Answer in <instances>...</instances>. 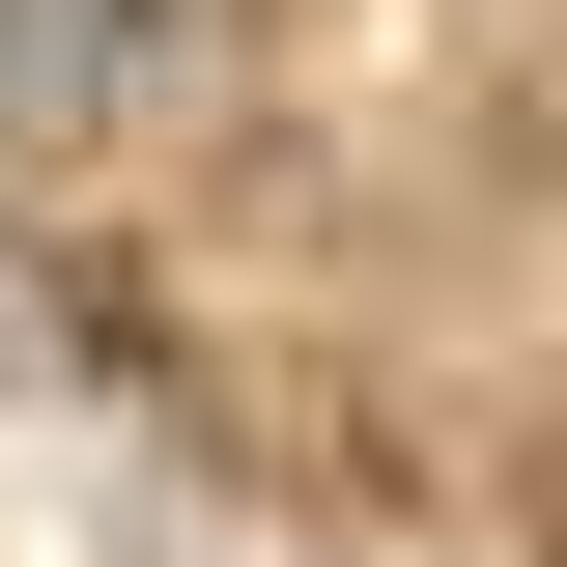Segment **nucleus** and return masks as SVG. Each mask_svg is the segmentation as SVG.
Listing matches in <instances>:
<instances>
[{"mask_svg":"<svg viewBox=\"0 0 567 567\" xmlns=\"http://www.w3.org/2000/svg\"><path fill=\"white\" fill-rule=\"evenodd\" d=\"M256 0H0V142H171Z\"/></svg>","mask_w":567,"mask_h":567,"instance_id":"obj_1","label":"nucleus"},{"mask_svg":"<svg viewBox=\"0 0 567 567\" xmlns=\"http://www.w3.org/2000/svg\"><path fill=\"white\" fill-rule=\"evenodd\" d=\"M0 369H29V341H0Z\"/></svg>","mask_w":567,"mask_h":567,"instance_id":"obj_2","label":"nucleus"}]
</instances>
